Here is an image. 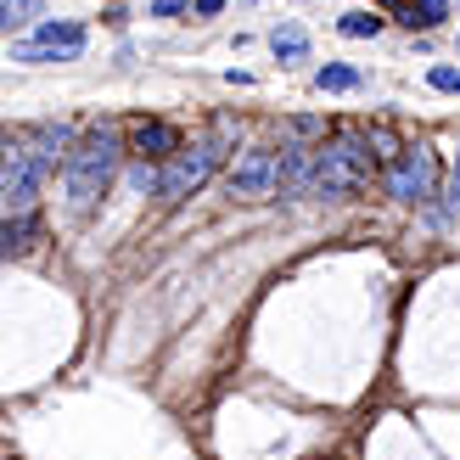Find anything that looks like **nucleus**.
<instances>
[{
    "mask_svg": "<svg viewBox=\"0 0 460 460\" xmlns=\"http://www.w3.org/2000/svg\"><path fill=\"white\" fill-rule=\"evenodd\" d=\"M337 34L342 40H376L382 34V17L376 12H342L337 17Z\"/></svg>",
    "mask_w": 460,
    "mask_h": 460,
    "instance_id": "obj_12",
    "label": "nucleus"
},
{
    "mask_svg": "<svg viewBox=\"0 0 460 460\" xmlns=\"http://www.w3.org/2000/svg\"><path fill=\"white\" fill-rule=\"evenodd\" d=\"M119 164H124L119 124H96L84 141H74V146H67V157H62V169H67V202H74L79 214H90V208L107 197Z\"/></svg>",
    "mask_w": 460,
    "mask_h": 460,
    "instance_id": "obj_1",
    "label": "nucleus"
},
{
    "mask_svg": "<svg viewBox=\"0 0 460 460\" xmlns=\"http://www.w3.org/2000/svg\"><path fill=\"white\" fill-rule=\"evenodd\" d=\"M186 12V0H152V17H180Z\"/></svg>",
    "mask_w": 460,
    "mask_h": 460,
    "instance_id": "obj_17",
    "label": "nucleus"
},
{
    "mask_svg": "<svg viewBox=\"0 0 460 460\" xmlns=\"http://www.w3.org/2000/svg\"><path fill=\"white\" fill-rule=\"evenodd\" d=\"M270 51L281 57V62H304V57H309V34L297 29V22H275V34H270Z\"/></svg>",
    "mask_w": 460,
    "mask_h": 460,
    "instance_id": "obj_10",
    "label": "nucleus"
},
{
    "mask_svg": "<svg viewBox=\"0 0 460 460\" xmlns=\"http://www.w3.org/2000/svg\"><path fill=\"white\" fill-rule=\"evenodd\" d=\"M371 174H376V152L359 129H342L309 152V197H359L371 186Z\"/></svg>",
    "mask_w": 460,
    "mask_h": 460,
    "instance_id": "obj_2",
    "label": "nucleus"
},
{
    "mask_svg": "<svg viewBox=\"0 0 460 460\" xmlns=\"http://www.w3.org/2000/svg\"><path fill=\"white\" fill-rule=\"evenodd\" d=\"M219 6L225 0H197V17H219Z\"/></svg>",
    "mask_w": 460,
    "mask_h": 460,
    "instance_id": "obj_19",
    "label": "nucleus"
},
{
    "mask_svg": "<svg viewBox=\"0 0 460 460\" xmlns=\"http://www.w3.org/2000/svg\"><path fill=\"white\" fill-rule=\"evenodd\" d=\"M84 57V29L79 22H40L34 40L12 45V62H79Z\"/></svg>",
    "mask_w": 460,
    "mask_h": 460,
    "instance_id": "obj_5",
    "label": "nucleus"
},
{
    "mask_svg": "<svg viewBox=\"0 0 460 460\" xmlns=\"http://www.w3.org/2000/svg\"><path fill=\"white\" fill-rule=\"evenodd\" d=\"M444 17H449V0H410V6L399 12L404 29H438Z\"/></svg>",
    "mask_w": 460,
    "mask_h": 460,
    "instance_id": "obj_11",
    "label": "nucleus"
},
{
    "mask_svg": "<svg viewBox=\"0 0 460 460\" xmlns=\"http://www.w3.org/2000/svg\"><path fill=\"white\" fill-rule=\"evenodd\" d=\"M40 12V0H0V34H12V29H22Z\"/></svg>",
    "mask_w": 460,
    "mask_h": 460,
    "instance_id": "obj_14",
    "label": "nucleus"
},
{
    "mask_svg": "<svg viewBox=\"0 0 460 460\" xmlns=\"http://www.w3.org/2000/svg\"><path fill=\"white\" fill-rule=\"evenodd\" d=\"M359 84H365V79L354 74L349 62H326V67L314 74V90H359Z\"/></svg>",
    "mask_w": 460,
    "mask_h": 460,
    "instance_id": "obj_13",
    "label": "nucleus"
},
{
    "mask_svg": "<svg viewBox=\"0 0 460 460\" xmlns=\"http://www.w3.org/2000/svg\"><path fill=\"white\" fill-rule=\"evenodd\" d=\"M427 84H432V90H449V96H460V67H444V62H438V67H427Z\"/></svg>",
    "mask_w": 460,
    "mask_h": 460,
    "instance_id": "obj_15",
    "label": "nucleus"
},
{
    "mask_svg": "<svg viewBox=\"0 0 460 460\" xmlns=\"http://www.w3.org/2000/svg\"><path fill=\"white\" fill-rule=\"evenodd\" d=\"M449 202L460 208V157H455V174H449Z\"/></svg>",
    "mask_w": 460,
    "mask_h": 460,
    "instance_id": "obj_18",
    "label": "nucleus"
},
{
    "mask_svg": "<svg viewBox=\"0 0 460 460\" xmlns=\"http://www.w3.org/2000/svg\"><path fill=\"white\" fill-rule=\"evenodd\" d=\"M124 152H135V164H169L180 152V129L164 124V119H141V124H129V146Z\"/></svg>",
    "mask_w": 460,
    "mask_h": 460,
    "instance_id": "obj_7",
    "label": "nucleus"
},
{
    "mask_svg": "<svg viewBox=\"0 0 460 460\" xmlns=\"http://www.w3.org/2000/svg\"><path fill=\"white\" fill-rule=\"evenodd\" d=\"M129 186L141 191V197H146V191H157V164H135V169H129Z\"/></svg>",
    "mask_w": 460,
    "mask_h": 460,
    "instance_id": "obj_16",
    "label": "nucleus"
},
{
    "mask_svg": "<svg viewBox=\"0 0 460 460\" xmlns=\"http://www.w3.org/2000/svg\"><path fill=\"white\" fill-rule=\"evenodd\" d=\"M382 6H404V0H382Z\"/></svg>",
    "mask_w": 460,
    "mask_h": 460,
    "instance_id": "obj_20",
    "label": "nucleus"
},
{
    "mask_svg": "<svg viewBox=\"0 0 460 460\" xmlns=\"http://www.w3.org/2000/svg\"><path fill=\"white\" fill-rule=\"evenodd\" d=\"M225 164V141H197L191 152L180 146L174 157H169V169L157 174V197H169V202H186V197H197L202 186H208V174Z\"/></svg>",
    "mask_w": 460,
    "mask_h": 460,
    "instance_id": "obj_3",
    "label": "nucleus"
},
{
    "mask_svg": "<svg viewBox=\"0 0 460 460\" xmlns=\"http://www.w3.org/2000/svg\"><path fill=\"white\" fill-rule=\"evenodd\" d=\"M34 236H40V219L34 214H6V219H0V264L17 259V252H29Z\"/></svg>",
    "mask_w": 460,
    "mask_h": 460,
    "instance_id": "obj_9",
    "label": "nucleus"
},
{
    "mask_svg": "<svg viewBox=\"0 0 460 460\" xmlns=\"http://www.w3.org/2000/svg\"><path fill=\"white\" fill-rule=\"evenodd\" d=\"M225 186H230V197H242V202L275 197V146H247V152H236Z\"/></svg>",
    "mask_w": 460,
    "mask_h": 460,
    "instance_id": "obj_6",
    "label": "nucleus"
},
{
    "mask_svg": "<svg viewBox=\"0 0 460 460\" xmlns=\"http://www.w3.org/2000/svg\"><path fill=\"white\" fill-rule=\"evenodd\" d=\"M432 191H438V157H432V146H399V157L387 164V197L427 202Z\"/></svg>",
    "mask_w": 460,
    "mask_h": 460,
    "instance_id": "obj_4",
    "label": "nucleus"
},
{
    "mask_svg": "<svg viewBox=\"0 0 460 460\" xmlns=\"http://www.w3.org/2000/svg\"><path fill=\"white\" fill-rule=\"evenodd\" d=\"M275 191L281 197H304L309 191V146L275 152Z\"/></svg>",
    "mask_w": 460,
    "mask_h": 460,
    "instance_id": "obj_8",
    "label": "nucleus"
}]
</instances>
